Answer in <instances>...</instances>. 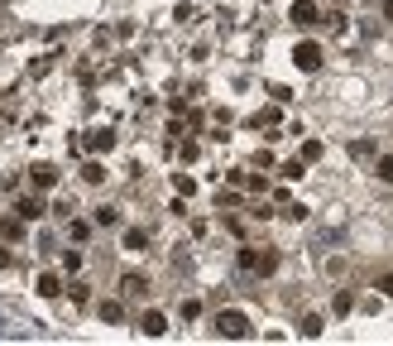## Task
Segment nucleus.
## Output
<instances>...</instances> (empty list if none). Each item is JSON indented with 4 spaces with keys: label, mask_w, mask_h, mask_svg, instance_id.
<instances>
[{
    "label": "nucleus",
    "mask_w": 393,
    "mask_h": 346,
    "mask_svg": "<svg viewBox=\"0 0 393 346\" xmlns=\"http://www.w3.org/2000/svg\"><path fill=\"white\" fill-rule=\"evenodd\" d=\"M216 332L230 337V342H245V337H250V318H245L240 308H221V313H216Z\"/></svg>",
    "instance_id": "obj_1"
},
{
    "label": "nucleus",
    "mask_w": 393,
    "mask_h": 346,
    "mask_svg": "<svg viewBox=\"0 0 393 346\" xmlns=\"http://www.w3.org/2000/svg\"><path fill=\"white\" fill-rule=\"evenodd\" d=\"M293 63H297V73H316V68H321V44L302 39V44L293 48Z\"/></svg>",
    "instance_id": "obj_2"
},
{
    "label": "nucleus",
    "mask_w": 393,
    "mask_h": 346,
    "mask_svg": "<svg viewBox=\"0 0 393 346\" xmlns=\"http://www.w3.org/2000/svg\"><path fill=\"white\" fill-rule=\"evenodd\" d=\"M82 144H87L92 154H110V149H115V130H110V125H97V130H87Z\"/></svg>",
    "instance_id": "obj_3"
},
{
    "label": "nucleus",
    "mask_w": 393,
    "mask_h": 346,
    "mask_svg": "<svg viewBox=\"0 0 393 346\" xmlns=\"http://www.w3.org/2000/svg\"><path fill=\"white\" fill-rule=\"evenodd\" d=\"M288 19H293L297 29H312V24H316L321 15H316V5H312V0H293V10H288Z\"/></svg>",
    "instance_id": "obj_4"
},
{
    "label": "nucleus",
    "mask_w": 393,
    "mask_h": 346,
    "mask_svg": "<svg viewBox=\"0 0 393 346\" xmlns=\"http://www.w3.org/2000/svg\"><path fill=\"white\" fill-rule=\"evenodd\" d=\"M29 183H34L39 193L58 188V169H53V164H34V169H29Z\"/></svg>",
    "instance_id": "obj_5"
},
{
    "label": "nucleus",
    "mask_w": 393,
    "mask_h": 346,
    "mask_svg": "<svg viewBox=\"0 0 393 346\" xmlns=\"http://www.w3.org/2000/svg\"><path fill=\"white\" fill-rule=\"evenodd\" d=\"M139 332H144V337H163V332H168V318H163L159 308H149V313H139Z\"/></svg>",
    "instance_id": "obj_6"
},
{
    "label": "nucleus",
    "mask_w": 393,
    "mask_h": 346,
    "mask_svg": "<svg viewBox=\"0 0 393 346\" xmlns=\"http://www.w3.org/2000/svg\"><path fill=\"white\" fill-rule=\"evenodd\" d=\"M120 294H125V298H144V294H149V279H144V274H120Z\"/></svg>",
    "instance_id": "obj_7"
},
{
    "label": "nucleus",
    "mask_w": 393,
    "mask_h": 346,
    "mask_svg": "<svg viewBox=\"0 0 393 346\" xmlns=\"http://www.w3.org/2000/svg\"><path fill=\"white\" fill-rule=\"evenodd\" d=\"M14 217H19V222H39V217H43V202H39V198H19V202H14Z\"/></svg>",
    "instance_id": "obj_8"
},
{
    "label": "nucleus",
    "mask_w": 393,
    "mask_h": 346,
    "mask_svg": "<svg viewBox=\"0 0 393 346\" xmlns=\"http://www.w3.org/2000/svg\"><path fill=\"white\" fill-rule=\"evenodd\" d=\"M34 294H39V298H58V294H63V279H58V274H39V279H34Z\"/></svg>",
    "instance_id": "obj_9"
},
{
    "label": "nucleus",
    "mask_w": 393,
    "mask_h": 346,
    "mask_svg": "<svg viewBox=\"0 0 393 346\" xmlns=\"http://www.w3.org/2000/svg\"><path fill=\"white\" fill-rule=\"evenodd\" d=\"M144 245H149V231H144V227L125 231V250H144Z\"/></svg>",
    "instance_id": "obj_10"
},
{
    "label": "nucleus",
    "mask_w": 393,
    "mask_h": 346,
    "mask_svg": "<svg viewBox=\"0 0 393 346\" xmlns=\"http://www.w3.org/2000/svg\"><path fill=\"white\" fill-rule=\"evenodd\" d=\"M374 178H379V183H393V154H379V159H374Z\"/></svg>",
    "instance_id": "obj_11"
},
{
    "label": "nucleus",
    "mask_w": 393,
    "mask_h": 346,
    "mask_svg": "<svg viewBox=\"0 0 393 346\" xmlns=\"http://www.w3.org/2000/svg\"><path fill=\"white\" fill-rule=\"evenodd\" d=\"M279 269V250H264L259 260H254V274H274Z\"/></svg>",
    "instance_id": "obj_12"
},
{
    "label": "nucleus",
    "mask_w": 393,
    "mask_h": 346,
    "mask_svg": "<svg viewBox=\"0 0 393 346\" xmlns=\"http://www.w3.org/2000/svg\"><path fill=\"white\" fill-rule=\"evenodd\" d=\"M321 332H326V323H321L316 313H307V318H302V337H312V342H316Z\"/></svg>",
    "instance_id": "obj_13"
},
{
    "label": "nucleus",
    "mask_w": 393,
    "mask_h": 346,
    "mask_svg": "<svg viewBox=\"0 0 393 346\" xmlns=\"http://www.w3.org/2000/svg\"><path fill=\"white\" fill-rule=\"evenodd\" d=\"M101 178H105V164H101V159H92V164L82 169V183H92V188H97Z\"/></svg>",
    "instance_id": "obj_14"
},
{
    "label": "nucleus",
    "mask_w": 393,
    "mask_h": 346,
    "mask_svg": "<svg viewBox=\"0 0 393 346\" xmlns=\"http://www.w3.org/2000/svg\"><path fill=\"white\" fill-rule=\"evenodd\" d=\"M120 318H125V308H120L115 298H105V303H101V323H120Z\"/></svg>",
    "instance_id": "obj_15"
},
{
    "label": "nucleus",
    "mask_w": 393,
    "mask_h": 346,
    "mask_svg": "<svg viewBox=\"0 0 393 346\" xmlns=\"http://www.w3.org/2000/svg\"><path fill=\"white\" fill-rule=\"evenodd\" d=\"M92 222H97V227H115V222H120V212H115V207H97V212H92Z\"/></svg>",
    "instance_id": "obj_16"
},
{
    "label": "nucleus",
    "mask_w": 393,
    "mask_h": 346,
    "mask_svg": "<svg viewBox=\"0 0 393 346\" xmlns=\"http://www.w3.org/2000/svg\"><path fill=\"white\" fill-rule=\"evenodd\" d=\"M331 308H336V318H345V313H350V308H355V298H350V289H341V294H336V303H331Z\"/></svg>",
    "instance_id": "obj_17"
},
{
    "label": "nucleus",
    "mask_w": 393,
    "mask_h": 346,
    "mask_svg": "<svg viewBox=\"0 0 393 346\" xmlns=\"http://www.w3.org/2000/svg\"><path fill=\"white\" fill-rule=\"evenodd\" d=\"M279 173H283V178H302V173H307V159H288Z\"/></svg>",
    "instance_id": "obj_18"
},
{
    "label": "nucleus",
    "mask_w": 393,
    "mask_h": 346,
    "mask_svg": "<svg viewBox=\"0 0 393 346\" xmlns=\"http://www.w3.org/2000/svg\"><path fill=\"white\" fill-rule=\"evenodd\" d=\"M302 159L316 164V159H321V140H302Z\"/></svg>",
    "instance_id": "obj_19"
},
{
    "label": "nucleus",
    "mask_w": 393,
    "mask_h": 346,
    "mask_svg": "<svg viewBox=\"0 0 393 346\" xmlns=\"http://www.w3.org/2000/svg\"><path fill=\"white\" fill-rule=\"evenodd\" d=\"M63 269L77 274V269H82V250H63Z\"/></svg>",
    "instance_id": "obj_20"
},
{
    "label": "nucleus",
    "mask_w": 393,
    "mask_h": 346,
    "mask_svg": "<svg viewBox=\"0 0 393 346\" xmlns=\"http://www.w3.org/2000/svg\"><path fill=\"white\" fill-rule=\"evenodd\" d=\"M92 227H97V222H68V231H72V240H87V236H92Z\"/></svg>",
    "instance_id": "obj_21"
},
{
    "label": "nucleus",
    "mask_w": 393,
    "mask_h": 346,
    "mask_svg": "<svg viewBox=\"0 0 393 346\" xmlns=\"http://www.w3.org/2000/svg\"><path fill=\"white\" fill-rule=\"evenodd\" d=\"M254 260H259V255H254L250 245H240V269H245V274H254Z\"/></svg>",
    "instance_id": "obj_22"
},
{
    "label": "nucleus",
    "mask_w": 393,
    "mask_h": 346,
    "mask_svg": "<svg viewBox=\"0 0 393 346\" xmlns=\"http://www.w3.org/2000/svg\"><path fill=\"white\" fill-rule=\"evenodd\" d=\"M178 154H183V159L192 164V159H196V154H201V149H196V140H178Z\"/></svg>",
    "instance_id": "obj_23"
},
{
    "label": "nucleus",
    "mask_w": 393,
    "mask_h": 346,
    "mask_svg": "<svg viewBox=\"0 0 393 346\" xmlns=\"http://www.w3.org/2000/svg\"><path fill=\"white\" fill-rule=\"evenodd\" d=\"M173 183H178V193H183V198H192V193H196V183H192V178H188V173H178Z\"/></svg>",
    "instance_id": "obj_24"
},
{
    "label": "nucleus",
    "mask_w": 393,
    "mask_h": 346,
    "mask_svg": "<svg viewBox=\"0 0 393 346\" xmlns=\"http://www.w3.org/2000/svg\"><path fill=\"white\" fill-rule=\"evenodd\" d=\"M259 120H264V125H279V106H264V111L254 115V125H259Z\"/></svg>",
    "instance_id": "obj_25"
},
{
    "label": "nucleus",
    "mask_w": 393,
    "mask_h": 346,
    "mask_svg": "<svg viewBox=\"0 0 393 346\" xmlns=\"http://www.w3.org/2000/svg\"><path fill=\"white\" fill-rule=\"evenodd\" d=\"M183 318H188V323H196V318H201V303H196V298H188V303H183Z\"/></svg>",
    "instance_id": "obj_26"
},
{
    "label": "nucleus",
    "mask_w": 393,
    "mask_h": 346,
    "mask_svg": "<svg viewBox=\"0 0 393 346\" xmlns=\"http://www.w3.org/2000/svg\"><path fill=\"white\" fill-rule=\"evenodd\" d=\"M326 24H331L336 34H345V15H341V10H331V15H326Z\"/></svg>",
    "instance_id": "obj_27"
},
{
    "label": "nucleus",
    "mask_w": 393,
    "mask_h": 346,
    "mask_svg": "<svg viewBox=\"0 0 393 346\" xmlns=\"http://www.w3.org/2000/svg\"><path fill=\"white\" fill-rule=\"evenodd\" d=\"M350 154H355V159H365V154H374V144H370V140H355V144H350Z\"/></svg>",
    "instance_id": "obj_28"
},
{
    "label": "nucleus",
    "mask_w": 393,
    "mask_h": 346,
    "mask_svg": "<svg viewBox=\"0 0 393 346\" xmlns=\"http://www.w3.org/2000/svg\"><path fill=\"white\" fill-rule=\"evenodd\" d=\"M379 294H384V298H393V274H384V279H379Z\"/></svg>",
    "instance_id": "obj_29"
},
{
    "label": "nucleus",
    "mask_w": 393,
    "mask_h": 346,
    "mask_svg": "<svg viewBox=\"0 0 393 346\" xmlns=\"http://www.w3.org/2000/svg\"><path fill=\"white\" fill-rule=\"evenodd\" d=\"M5 265H10V255H5V250H0V269H5Z\"/></svg>",
    "instance_id": "obj_30"
}]
</instances>
